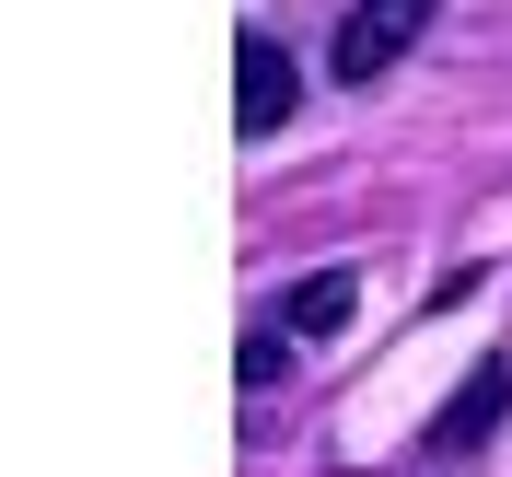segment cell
<instances>
[{"instance_id":"obj_1","label":"cell","mask_w":512,"mask_h":477,"mask_svg":"<svg viewBox=\"0 0 512 477\" xmlns=\"http://www.w3.org/2000/svg\"><path fill=\"white\" fill-rule=\"evenodd\" d=\"M431 12H443V0H350V12H338V47H326V70H338V82H384V70L431 35Z\"/></svg>"},{"instance_id":"obj_2","label":"cell","mask_w":512,"mask_h":477,"mask_svg":"<svg viewBox=\"0 0 512 477\" xmlns=\"http://www.w3.org/2000/svg\"><path fill=\"white\" fill-rule=\"evenodd\" d=\"M501 419H512V361H478V373L443 396V419H431V454H478Z\"/></svg>"},{"instance_id":"obj_3","label":"cell","mask_w":512,"mask_h":477,"mask_svg":"<svg viewBox=\"0 0 512 477\" xmlns=\"http://www.w3.org/2000/svg\"><path fill=\"white\" fill-rule=\"evenodd\" d=\"M233 59H245V94H233V128H245V140H268V128H280L291 105H303V70H291V47H268V35H245Z\"/></svg>"},{"instance_id":"obj_4","label":"cell","mask_w":512,"mask_h":477,"mask_svg":"<svg viewBox=\"0 0 512 477\" xmlns=\"http://www.w3.org/2000/svg\"><path fill=\"white\" fill-rule=\"evenodd\" d=\"M350 315H361V268H315V280H291V303H280L291 338H338Z\"/></svg>"},{"instance_id":"obj_5","label":"cell","mask_w":512,"mask_h":477,"mask_svg":"<svg viewBox=\"0 0 512 477\" xmlns=\"http://www.w3.org/2000/svg\"><path fill=\"white\" fill-rule=\"evenodd\" d=\"M291 373V326H256L245 338V384H280Z\"/></svg>"}]
</instances>
